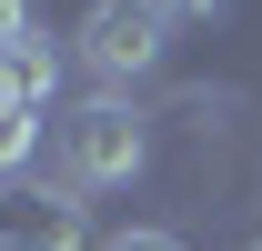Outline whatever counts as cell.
Masks as SVG:
<instances>
[{
	"label": "cell",
	"instance_id": "cell-5",
	"mask_svg": "<svg viewBox=\"0 0 262 251\" xmlns=\"http://www.w3.org/2000/svg\"><path fill=\"white\" fill-rule=\"evenodd\" d=\"M40 141H51V121L10 101V111H0V181H31V161H40Z\"/></svg>",
	"mask_w": 262,
	"mask_h": 251
},
{
	"label": "cell",
	"instance_id": "cell-9",
	"mask_svg": "<svg viewBox=\"0 0 262 251\" xmlns=\"http://www.w3.org/2000/svg\"><path fill=\"white\" fill-rule=\"evenodd\" d=\"M0 111H10V70H0Z\"/></svg>",
	"mask_w": 262,
	"mask_h": 251
},
{
	"label": "cell",
	"instance_id": "cell-1",
	"mask_svg": "<svg viewBox=\"0 0 262 251\" xmlns=\"http://www.w3.org/2000/svg\"><path fill=\"white\" fill-rule=\"evenodd\" d=\"M51 151H61L71 191H121V181H141V161H151V131H141V111H131L121 91H101V101H81V111L51 121Z\"/></svg>",
	"mask_w": 262,
	"mask_h": 251
},
{
	"label": "cell",
	"instance_id": "cell-2",
	"mask_svg": "<svg viewBox=\"0 0 262 251\" xmlns=\"http://www.w3.org/2000/svg\"><path fill=\"white\" fill-rule=\"evenodd\" d=\"M71 51H81L101 81H141V70H162V51H171V0H91L81 31H71Z\"/></svg>",
	"mask_w": 262,
	"mask_h": 251
},
{
	"label": "cell",
	"instance_id": "cell-3",
	"mask_svg": "<svg viewBox=\"0 0 262 251\" xmlns=\"http://www.w3.org/2000/svg\"><path fill=\"white\" fill-rule=\"evenodd\" d=\"M0 251H101L71 181H0Z\"/></svg>",
	"mask_w": 262,
	"mask_h": 251
},
{
	"label": "cell",
	"instance_id": "cell-6",
	"mask_svg": "<svg viewBox=\"0 0 262 251\" xmlns=\"http://www.w3.org/2000/svg\"><path fill=\"white\" fill-rule=\"evenodd\" d=\"M10 40H31V0H0V51Z\"/></svg>",
	"mask_w": 262,
	"mask_h": 251
},
{
	"label": "cell",
	"instance_id": "cell-7",
	"mask_svg": "<svg viewBox=\"0 0 262 251\" xmlns=\"http://www.w3.org/2000/svg\"><path fill=\"white\" fill-rule=\"evenodd\" d=\"M101 251H182L171 231H121V241H101Z\"/></svg>",
	"mask_w": 262,
	"mask_h": 251
},
{
	"label": "cell",
	"instance_id": "cell-4",
	"mask_svg": "<svg viewBox=\"0 0 262 251\" xmlns=\"http://www.w3.org/2000/svg\"><path fill=\"white\" fill-rule=\"evenodd\" d=\"M0 70H10V101H20V111H51V91H61V40H51V31L10 40Z\"/></svg>",
	"mask_w": 262,
	"mask_h": 251
},
{
	"label": "cell",
	"instance_id": "cell-8",
	"mask_svg": "<svg viewBox=\"0 0 262 251\" xmlns=\"http://www.w3.org/2000/svg\"><path fill=\"white\" fill-rule=\"evenodd\" d=\"M232 0H171V20H222Z\"/></svg>",
	"mask_w": 262,
	"mask_h": 251
},
{
	"label": "cell",
	"instance_id": "cell-10",
	"mask_svg": "<svg viewBox=\"0 0 262 251\" xmlns=\"http://www.w3.org/2000/svg\"><path fill=\"white\" fill-rule=\"evenodd\" d=\"M252 251H262V241H252Z\"/></svg>",
	"mask_w": 262,
	"mask_h": 251
}]
</instances>
